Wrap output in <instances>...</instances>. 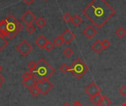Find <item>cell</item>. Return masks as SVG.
I'll use <instances>...</instances> for the list:
<instances>
[{
	"mask_svg": "<svg viewBox=\"0 0 126 106\" xmlns=\"http://www.w3.org/2000/svg\"></svg>",
	"mask_w": 126,
	"mask_h": 106,
	"instance_id": "obj_40",
	"label": "cell"
},
{
	"mask_svg": "<svg viewBox=\"0 0 126 106\" xmlns=\"http://www.w3.org/2000/svg\"><path fill=\"white\" fill-rule=\"evenodd\" d=\"M72 16L69 13H65V14L63 15V20L66 23H69L70 21H72Z\"/></svg>",
	"mask_w": 126,
	"mask_h": 106,
	"instance_id": "obj_24",
	"label": "cell"
},
{
	"mask_svg": "<svg viewBox=\"0 0 126 106\" xmlns=\"http://www.w3.org/2000/svg\"><path fill=\"white\" fill-rule=\"evenodd\" d=\"M63 42L66 44H71L75 38V35L69 30V29H66L61 35Z\"/></svg>",
	"mask_w": 126,
	"mask_h": 106,
	"instance_id": "obj_9",
	"label": "cell"
},
{
	"mask_svg": "<svg viewBox=\"0 0 126 106\" xmlns=\"http://www.w3.org/2000/svg\"><path fill=\"white\" fill-rule=\"evenodd\" d=\"M33 47L26 40H23L17 46H16V50L23 56H27L29 55V53L31 52L32 50Z\"/></svg>",
	"mask_w": 126,
	"mask_h": 106,
	"instance_id": "obj_6",
	"label": "cell"
},
{
	"mask_svg": "<svg viewBox=\"0 0 126 106\" xmlns=\"http://www.w3.org/2000/svg\"><path fill=\"white\" fill-rule=\"evenodd\" d=\"M48 41H49L45 38V36L41 35L39 37H38V38L35 41V44H36V46H38V48H40L41 49H44V47Z\"/></svg>",
	"mask_w": 126,
	"mask_h": 106,
	"instance_id": "obj_11",
	"label": "cell"
},
{
	"mask_svg": "<svg viewBox=\"0 0 126 106\" xmlns=\"http://www.w3.org/2000/svg\"><path fill=\"white\" fill-rule=\"evenodd\" d=\"M55 72V69H53L44 58H41L36 63L35 68L31 72V74L37 82H38L44 79H49Z\"/></svg>",
	"mask_w": 126,
	"mask_h": 106,
	"instance_id": "obj_3",
	"label": "cell"
},
{
	"mask_svg": "<svg viewBox=\"0 0 126 106\" xmlns=\"http://www.w3.org/2000/svg\"><path fill=\"white\" fill-rule=\"evenodd\" d=\"M69 71L76 78L80 79L89 71V67L80 58H77L69 66Z\"/></svg>",
	"mask_w": 126,
	"mask_h": 106,
	"instance_id": "obj_4",
	"label": "cell"
},
{
	"mask_svg": "<svg viewBox=\"0 0 126 106\" xmlns=\"http://www.w3.org/2000/svg\"><path fill=\"white\" fill-rule=\"evenodd\" d=\"M97 33V30L95 27H94L92 25L89 24L83 30V34L88 38V39H92Z\"/></svg>",
	"mask_w": 126,
	"mask_h": 106,
	"instance_id": "obj_10",
	"label": "cell"
},
{
	"mask_svg": "<svg viewBox=\"0 0 126 106\" xmlns=\"http://www.w3.org/2000/svg\"><path fill=\"white\" fill-rule=\"evenodd\" d=\"M55 44L52 43V42H51V41H48L47 42V44H46V46H45V47H44V49H45V50L47 51V52H50L51 51H52L53 49H54V48H55Z\"/></svg>",
	"mask_w": 126,
	"mask_h": 106,
	"instance_id": "obj_22",
	"label": "cell"
},
{
	"mask_svg": "<svg viewBox=\"0 0 126 106\" xmlns=\"http://www.w3.org/2000/svg\"><path fill=\"white\" fill-rule=\"evenodd\" d=\"M102 44H103L104 49H108L111 46V41L109 39L106 38L102 41Z\"/></svg>",
	"mask_w": 126,
	"mask_h": 106,
	"instance_id": "obj_27",
	"label": "cell"
},
{
	"mask_svg": "<svg viewBox=\"0 0 126 106\" xmlns=\"http://www.w3.org/2000/svg\"><path fill=\"white\" fill-rule=\"evenodd\" d=\"M36 86L40 90L41 94H42L43 95H46L47 94H48L54 87L53 84L49 80V79H44L38 81Z\"/></svg>",
	"mask_w": 126,
	"mask_h": 106,
	"instance_id": "obj_5",
	"label": "cell"
},
{
	"mask_svg": "<svg viewBox=\"0 0 126 106\" xmlns=\"http://www.w3.org/2000/svg\"><path fill=\"white\" fill-rule=\"evenodd\" d=\"M63 55H64L66 58H70V57L73 55L74 52H73V50H72L71 48L67 47V48H66V49L63 50Z\"/></svg>",
	"mask_w": 126,
	"mask_h": 106,
	"instance_id": "obj_23",
	"label": "cell"
},
{
	"mask_svg": "<svg viewBox=\"0 0 126 106\" xmlns=\"http://www.w3.org/2000/svg\"><path fill=\"white\" fill-rule=\"evenodd\" d=\"M60 70L62 73H66L68 71H69V67L66 64V63H63L62 64L61 66H60Z\"/></svg>",
	"mask_w": 126,
	"mask_h": 106,
	"instance_id": "obj_26",
	"label": "cell"
},
{
	"mask_svg": "<svg viewBox=\"0 0 126 106\" xmlns=\"http://www.w3.org/2000/svg\"><path fill=\"white\" fill-rule=\"evenodd\" d=\"M2 69H3V67L0 65V72H1V70H2Z\"/></svg>",
	"mask_w": 126,
	"mask_h": 106,
	"instance_id": "obj_35",
	"label": "cell"
},
{
	"mask_svg": "<svg viewBox=\"0 0 126 106\" xmlns=\"http://www.w3.org/2000/svg\"><path fill=\"white\" fill-rule=\"evenodd\" d=\"M120 94L123 96V97H126V86H123L120 90H119Z\"/></svg>",
	"mask_w": 126,
	"mask_h": 106,
	"instance_id": "obj_30",
	"label": "cell"
},
{
	"mask_svg": "<svg viewBox=\"0 0 126 106\" xmlns=\"http://www.w3.org/2000/svg\"><path fill=\"white\" fill-rule=\"evenodd\" d=\"M23 24L13 14L0 21V34L8 39H13L23 30Z\"/></svg>",
	"mask_w": 126,
	"mask_h": 106,
	"instance_id": "obj_2",
	"label": "cell"
},
{
	"mask_svg": "<svg viewBox=\"0 0 126 106\" xmlns=\"http://www.w3.org/2000/svg\"><path fill=\"white\" fill-rule=\"evenodd\" d=\"M101 97H102V95L100 93V94H97L94 95L93 97H90L89 100L94 106H100V103Z\"/></svg>",
	"mask_w": 126,
	"mask_h": 106,
	"instance_id": "obj_14",
	"label": "cell"
},
{
	"mask_svg": "<svg viewBox=\"0 0 126 106\" xmlns=\"http://www.w3.org/2000/svg\"><path fill=\"white\" fill-rule=\"evenodd\" d=\"M27 5H30L35 0H23Z\"/></svg>",
	"mask_w": 126,
	"mask_h": 106,
	"instance_id": "obj_31",
	"label": "cell"
},
{
	"mask_svg": "<svg viewBox=\"0 0 126 106\" xmlns=\"http://www.w3.org/2000/svg\"><path fill=\"white\" fill-rule=\"evenodd\" d=\"M4 77H3L2 75H0V86H1V85L4 83Z\"/></svg>",
	"mask_w": 126,
	"mask_h": 106,
	"instance_id": "obj_32",
	"label": "cell"
},
{
	"mask_svg": "<svg viewBox=\"0 0 126 106\" xmlns=\"http://www.w3.org/2000/svg\"><path fill=\"white\" fill-rule=\"evenodd\" d=\"M71 22L73 24V25L75 27H78L80 24H82L83 19H82V18L79 15H75L72 17V21Z\"/></svg>",
	"mask_w": 126,
	"mask_h": 106,
	"instance_id": "obj_15",
	"label": "cell"
},
{
	"mask_svg": "<svg viewBox=\"0 0 126 106\" xmlns=\"http://www.w3.org/2000/svg\"><path fill=\"white\" fill-rule=\"evenodd\" d=\"M0 89H1V86H0Z\"/></svg>",
	"mask_w": 126,
	"mask_h": 106,
	"instance_id": "obj_38",
	"label": "cell"
},
{
	"mask_svg": "<svg viewBox=\"0 0 126 106\" xmlns=\"http://www.w3.org/2000/svg\"><path fill=\"white\" fill-rule=\"evenodd\" d=\"M7 44H8V41L7 40V38L0 34V52L4 48H5L7 46Z\"/></svg>",
	"mask_w": 126,
	"mask_h": 106,
	"instance_id": "obj_18",
	"label": "cell"
},
{
	"mask_svg": "<svg viewBox=\"0 0 126 106\" xmlns=\"http://www.w3.org/2000/svg\"><path fill=\"white\" fill-rule=\"evenodd\" d=\"M21 18L23 22H24L27 25H30L32 24L34 21H35L36 16L30 10H27L21 15Z\"/></svg>",
	"mask_w": 126,
	"mask_h": 106,
	"instance_id": "obj_8",
	"label": "cell"
},
{
	"mask_svg": "<svg viewBox=\"0 0 126 106\" xmlns=\"http://www.w3.org/2000/svg\"><path fill=\"white\" fill-rule=\"evenodd\" d=\"M92 49L97 54H100L103 52V50L104 49L103 46L102 44V41H100V40H97L92 45Z\"/></svg>",
	"mask_w": 126,
	"mask_h": 106,
	"instance_id": "obj_13",
	"label": "cell"
},
{
	"mask_svg": "<svg viewBox=\"0 0 126 106\" xmlns=\"http://www.w3.org/2000/svg\"><path fill=\"white\" fill-rule=\"evenodd\" d=\"M115 33L120 38H123L126 35V30L123 27H120L115 31Z\"/></svg>",
	"mask_w": 126,
	"mask_h": 106,
	"instance_id": "obj_19",
	"label": "cell"
},
{
	"mask_svg": "<svg viewBox=\"0 0 126 106\" xmlns=\"http://www.w3.org/2000/svg\"><path fill=\"white\" fill-rule=\"evenodd\" d=\"M35 25H36L38 28H40V29H42V28L46 26V24H47V21H46V20H45L43 17H39V18H38L35 20Z\"/></svg>",
	"mask_w": 126,
	"mask_h": 106,
	"instance_id": "obj_16",
	"label": "cell"
},
{
	"mask_svg": "<svg viewBox=\"0 0 126 106\" xmlns=\"http://www.w3.org/2000/svg\"><path fill=\"white\" fill-rule=\"evenodd\" d=\"M44 1H48V0H44Z\"/></svg>",
	"mask_w": 126,
	"mask_h": 106,
	"instance_id": "obj_39",
	"label": "cell"
},
{
	"mask_svg": "<svg viewBox=\"0 0 126 106\" xmlns=\"http://www.w3.org/2000/svg\"><path fill=\"white\" fill-rule=\"evenodd\" d=\"M30 94H32V96L34 97H37L41 94L40 90L38 89V88L37 87V86L32 87V88L30 90Z\"/></svg>",
	"mask_w": 126,
	"mask_h": 106,
	"instance_id": "obj_20",
	"label": "cell"
},
{
	"mask_svg": "<svg viewBox=\"0 0 126 106\" xmlns=\"http://www.w3.org/2000/svg\"><path fill=\"white\" fill-rule=\"evenodd\" d=\"M35 66H36V63H35L34 61H30V62L27 64V67H28V69H30V72L35 68Z\"/></svg>",
	"mask_w": 126,
	"mask_h": 106,
	"instance_id": "obj_29",
	"label": "cell"
},
{
	"mask_svg": "<svg viewBox=\"0 0 126 106\" xmlns=\"http://www.w3.org/2000/svg\"><path fill=\"white\" fill-rule=\"evenodd\" d=\"M72 106H83V105H82L79 101H77V102H75V103H74V105Z\"/></svg>",
	"mask_w": 126,
	"mask_h": 106,
	"instance_id": "obj_33",
	"label": "cell"
},
{
	"mask_svg": "<svg viewBox=\"0 0 126 106\" xmlns=\"http://www.w3.org/2000/svg\"><path fill=\"white\" fill-rule=\"evenodd\" d=\"M22 79H23V80H27V79H29V78H30V77H32V74H31V72H25L23 75H22Z\"/></svg>",
	"mask_w": 126,
	"mask_h": 106,
	"instance_id": "obj_28",
	"label": "cell"
},
{
	"mask_svg": "<svg viewBox=\"0 0 126 106\" xmlns=\"http://www.w3.org/2000/svg\"><path fill=\"white\" fill-rule=\"evenodd\" d=\"M101 89L94 83L92 82L91 83L86 89H85V92L87 94V95H89L90 97H93L94 95L97 94H100L101 92Z\"/></svg>",
	"mask_w": 126,
	"mask_h": 106,
	"instance_id": "obj_7",
	"label": "cell"
},
{
	"mask_svg": "<svg viewBox=\"0 0 126 106\" xmlns=\"http://www.w3.org/2000/svg\"><path fill=\"white\" fill-rule=\"evenodd\" d=\"M111 104V100L109 98H108L106 95H103L100 100V106H110Z\"/></svg>",
	"mask_w": 126,
	"mask_h": 106,
	"instance_id": "obj_17",
	"label": "cell"
},
{
	"mask_svg": "<svg viewBox=\"0 0 126 106\" xmlns=\"http://www.w3.org/2000/svg\"><path fill=\"white\" fill-rule=\"evenodd\" d=\"M52 43L55 44V46L59 47V46H61L64 42H63V39H62L61 36L59 35V36H57V37L53 40V42H52Z\"/></svg>",
	"mask_w": 126,
	"mask_h": 106,
	"instance_id": "obj_21",
	"label": "cell"
},
{
	"mask_svg": "<svg viewBox=\"0 0 126 106\" xmlns=\"http://www.w3.org/2000/svg\"><path fill=\"white\" fill-rule=\"evenodd\" d=\"M82 13L94 27L100 29L115 15L116 10L106 0H92Z\"/></svg>",
	"mask_w": 126,
	"mask_h": 106,
	"instance_id": "obj_1",
	"label": "cell"
},
{
	"mask_svg": "<svg viewBox=\"0 0 126 106\" xmlns=\"http://www.w3.org/2000/svg\"><path fill=\"white\" fill-rule=\"evenodd\" d=\"M37 80L33 77H30L27 80H22V84L28 89V90H30L32 87L35 86L36 84H37Z\"/></svg>",
	"mask_w": 126,
	"mask_h": 106,
	"instance_id": "obj_12",
	"label": "cell"
},
{
	"mask_svg": "<svg viewBox=\"0 0 126 106\" xmlns=\"http://www.w3.org/2000/svg\"><path fill=\"white\" fill-rule=\"evenodd\" d=\"M123 106H126V102H125V103L123 105Z\"/></svg>",
	"mask_w": 126,
	"mask_h": 106,
	"instance_id": "obj_36",
	"label": "cell"
},
{
	"mask_svg": "<svg viewBox=\"0 0 126 106\" xmlns=\"http://www.w3.org/2000/svg\"><path fill=\"white\" fill-rule=\"evenodd\" d=\"M86 106H91V105H87Z\"/></svg>",
	"mask_w": 126,
	"mask_h": 106,
	"instance_id": "obj_37",
	"label": "cell"
},
{
	"mask_svg": "<svg viewBox=\"0 0 126 106\" xmlns=\"http://www.w3.org/2000/svg\"><path fill=\"white\" fill-rule=\"evenodd\" d=\"M36 28L35 26H33L32 24H30V25H27V27H26V30L27 32H29L30 34H32L35 31Z\"/></svg>",
	"mask_w": 126,
	"mask_h": 106,
	"instance_id": "obj_25",
	"label": "cell"
},
{
	"mask_svg": "<svg viewBox=\"0 0 126 106\" xmlns=\"http://www.w3.org/2000/svg\"><path fill=\"white\" fill-rule=\"evenodd\" d=\"M62 106H70L68 103H64V104H63Z\"/></svg>",
	"mask_w": 126,
	"mask_h": 106,
	"instance_id": "obj_34",
	"label": "cell"
}]
</instances>
